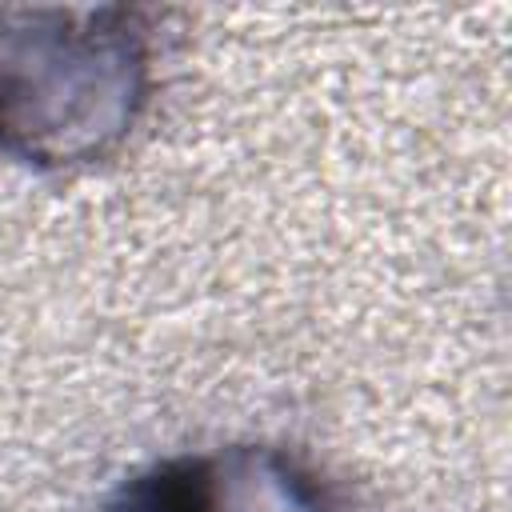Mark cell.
Listing matches in <instances>:
<instances>
[{"label": "cell", "instance_id": "2", "mask_svg": "<svg viewBox=\"0 0 512 512\" xmlns=\"http://www.w3.org/2000/svg\"><path fill=\"white\" fill-rule=\"evenodd\" d=\"M104 512H336L324 480L284 448L228 444L132 472Z\"/></svg>", "mask_w": 512, "mask_h": 512}, {"label": "cell", "instance_id": "1", "mask_svg": "<svg viewBox=\"0 0 512 512\" xmlns=\"http://www.w3.org/2000/svg\"><path fill=\"white\" fill-rule=\"evenodd\" d=\"M152 92L136 8H0V156L76 168L116 152Z\"/></svg>", "mask_w": 512, "mask_h": 512}]
</instances>
